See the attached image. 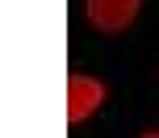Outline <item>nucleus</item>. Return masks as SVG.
<instances>
[{"label": "nucleus", "mask_w": 159, "mask_h": 138, "mask_svg": "<svg viewBox=\"0 0 159 138\" xmlns=\"http://www.w3.org/2000/svg\"><path fill=\"white\" fill-rule=\"evenodd\" d=\"M105 100V84L92 80V75H71V84H67V117H71V126L88 122V117L101 109Z\"/></svg>", "instance_id": "obj_1"}, {"label": "nucleus", "mask_w": 159, "mask_h": 138, "mask_svg": "<svg viewBox=\"0 0 159 138\" xmlns=\"http://www.w3.org/2000/svg\"><path fill=\"white\" fill-rule=\"evenodd\" d=\"M143 138H159V130H151V134H143Z\"/></svg>", "instance_id": "obj_3"}, {"label": "nucleus", "mask_w": 159, "mask_h": 138, "mask_svg": "<svg viewBox=\"0 0 159 138\" xmlns=\"http://www.w3.org/2000/svg\"><path fill=\"white\" fill-rule=\"evenodd\" d=\"M138 4L143 0H88V17L101 33H121L138 17Z\"/></svg>", "instance_id": "obj_2"}]
</instances>
